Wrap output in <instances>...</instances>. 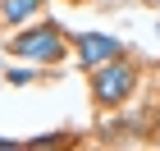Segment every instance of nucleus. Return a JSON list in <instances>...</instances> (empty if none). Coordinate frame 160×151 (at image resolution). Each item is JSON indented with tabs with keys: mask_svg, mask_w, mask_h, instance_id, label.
Wrapping results in <instances>:
<instances>
[{
	"mask_svg": "<svg viewBox=\"0 0 160 151\" xmlns=\"http://www.w3.org/2000/svg\"><path fill=\"white\" fill-rule=\"evenodd\" d=\"M5 50L14 60H32L41 69H55V64L69 60V32L60 23H28L23 32H14L5 41Z\"/></svg>",
	"mask_w": 160,
	"mask_h": 151,
	"instance_id": "obj_1",
	"label": "nucleus"
},
{
	"mask_svg": "<svg viewBox=\"0 0 160 151\" xmlns=\"http://www.w3.org/2000/svg\"><path fill=\"white\" fill-rule=\"evenodd\" d=\"M137 87H142V69L128 55L92 69V105H101V110H123L137 96Z\"/></svg>",
	"mask_w": 160,
	"mask_h": 151,
	"instance_id": "obj_2",
	"label": "nucleus"
},
{
	"mask_svg": "<svg viewBox=\"0 0 160 151\" xmlns=\"http://www.w3.org/2000/svg\"><path fill=\"white\" fill-rule=\"evenodd\" d=\"M69 50H73V60L82 64L87 73L101 69V64H110V60H119V55H128L123 41L110 37V32H73V37H69Z\"/></svg>",
	"mask_w": 160,
	"mask_h": 151,
	"instance_id": "obj_3",
	"label": "nucleus"
},
{
	"mask_svg": "<svg viewBox=\"0 0 160 151\" xmlns=\"http://www.w3.org/2000/svg\"><path fill=\"white\" fill-rule=\"evenodd\" d=\"M41 9H46V0H0V23L23 28L28 18H37Z\"/></svg>",
	"mask_w": 160,
	"mask_h": 151,
	"instance_id": "obj_4",
	"label": "nucleus"
},
{
	"mask_svg": "<svg viewBox=\"0 0 160 151\" xmlns=\"http://www.w3.org/2000/svg\"><path fill=\"white\" fill-rule=\"evenodd\" d=\"M0 78H5V83H14V87H28V83H32V78H37V73L18 64V69H5V73H0Z\"/></svg>",
	"mask_w": 160,
	"mask_h": 151,
	"instance_id": "obj_5",
	"label": "nucleus"
},
{
	"mask_svg": "<svg viewBox=\"0 0 160 151\" xmlns=\"http://www.w3.org/2000/svg\"><path fill=\"white\" fill-rule=\"evenodd\" d=\"M28 147H69V138L64 133H46V138H32Z\"/></svg>",
	"mask_w": 160,
	"mask_h": 151,
	"instance_id": "obj_6",
	"label": "nucleus"
},
{
	"mask_svg": "<svg viewBox=\"0 0 160 151\" xmlns=\"http://www.w3.org/2000/svg\"><path fill=\"white\" fill-rule=\"evenodd\" d=\"M151 142L160 147V114H156V124H151Z\"/></svg>",
	"mask_w": 160,
	"mask_h": 151,
	"instance_id": "obj_7",
	"label": "nucleus"
},
{
	"mask_svg": "<svg viewBox=\"0 0 160 151\" xmlns=\"http://www.w3.org/2000/svg\"><path fill=\"white\" fill-rule=\"evenodd\" d=\"M9 147H23V142H9V138H0V151H9Z\"/></svg>",
	"mask_w": 160,
	"mask_h": 151,
	"instance_id": "obj_8",
	"label": "nucleus"
},
{
	"mask_svg": "<svg viewBox=\"0 0 160 151\" xmlns=\"http://www.w3.org/2000/svg\"><path fill=\"white\" fill-rule=\"evenodd\" d=\"M156 5H160V0H156Z\"/></svg>",
	"mask_w": 160,
	"mask_h": 151,
	"instance_id": "obj_9",
	"label": "nucleus"
},
{
	"mask_svg": "<svg viewBox=\"0 0 160 151\" xmlns=\"http://www.w3.org/2000/svg\"><path fill=\"white\" fill-rule=\"evenodd\" d=\"M156 28H160V23H156Z\"/></svg>",
	"mask_w": 160,
	"mask_h": 151,
	"instance_id": "obj_10",
	"label": "nucleus"
}]
</instances>
